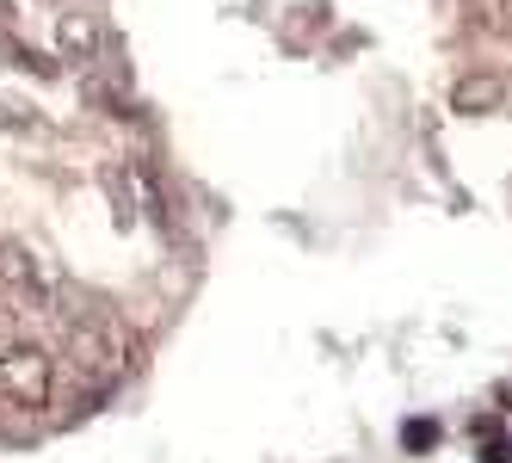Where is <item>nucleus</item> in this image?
Returning a JSON list of instances; mask_svg holds the SVG:
<instances>
[{
    "label": "nucleus",
    "mask_w": 512,
    "mask_h": 463,
    "mask_svg": "<svg viewBox=\"0 0 512 463\" xmlns=\"http://www.w3.org/2000/svg\"><path fill=\"white\" fill-rule=\"evenodd\" d=\"M130 365V340L112 315H87V322L68 328V371H75V402L105 396Z\"/></svg>",
    "instance_id": "f257e3e1"
},
{
    "label": "nucleus",
    "mask_w": 512,
    "mask_h": 463,
    "mask_svg": "<svg viewBox=\"0 0 512 463\" xmlns=\"http://www.w3.org/2000/svg\"><path fill=\"white\" fill-rule=\"evenodd\" d=\"M56 396V359L38 340H13L0 352V402L13 408H50Z\"/></svg>",
    "instance_id": "f03ea898"
},
{
    "label": "nucleus",
    "mask_w": 512,
    "mask_h": 463,
    "mask_svg": "<svg viewBox=\"0 0 512 463\" xmlns=\"http://www.w3.org/2000/svg\"><path fill=\"white\" fill-rule=\"evenodd\" d=\"M0 284H7V291H19V297H31V303H50L56 284H62V272H56V260L44 254V247H31V241H0Z\"/></svg>",
    "instance_id": "7ed1b4c3"
},
{
    "label": "nucleus",
    "mask_w": 512,
    "mask_h": 463,
    "mask_svg": "<svg viewBox=\"0 0 512 463\" xmlns=\"http://www.w3.org/2000/svg\"><path fill=\"white\" fill-rule=\"evenodd\" d=\"M506 105V81L500 75H463L457 87H451V112H463V118H482V112H500Z\"/></svg>",
    "instance_id": "20e7f679"
},
{
    "label": "nucleus",
    "mask_w": 512,
    "mask_h": 463,
    "mask_svg": "<svg viewBox=\"0 0 512 463\" xmlns=\"http://www.w3.org/2000/svg\"><path fill=\"white\" fill-rule=\"evenodd\" d=\"M56 44H62V56L93 62V50H99V19L93 13H62L56 19Z\"/></svg>",
    "instance_id": "39448f33"
},
{
    "label": "nucleus",
    "mask_w": 512,
    "mask_h": 463,
    "mask_svg": "<svg viewBox=\"0 0 512 463\" xmlns=\"http://www.w3.org/2000/svg\"><path fill=\"white\" fill-rule=\"evenodd\" d=\"M13 62L19 68H38V75H56V62H44L38 50H25V44H13Z\"/></svg>",
    "instance_id": "423d86ee"
},
{
    "label": "nucleus",
    "mask_w": 512,
    "mask_h": 463,
    "mask_svg": "<svg viewBox=\"0 0 512 463\" xmlns=\"http://www.w3.org/2000/svg\"><path fill=\"white\" fill-rule=\"evenodd\" d=\"M494 13H500V19H494V31H506V38H512V0H494Z\"/></svg>",
    "instance_id": "0eeeda50"
}]
</instances>
